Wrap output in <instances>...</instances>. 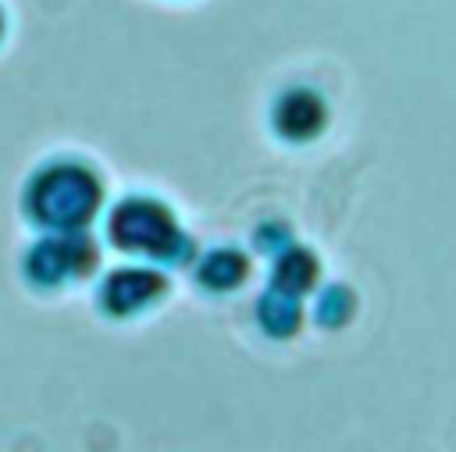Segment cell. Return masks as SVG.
Masks as SVG:
<instances>
[{
  "mask_svg": "<svg viewBox=\"0 0 456 452\" xmlns=\"http://www.w3.org/2000/svg\"><path fill=\"white\" fill-rule=\"evenodd\" d=\"M100 199L103 185L96 171L68 157L39 164L21 189V210L43 231H82L100 210Z\"/></svg>",
  "mask_w": 456,
  "mask_h": 452,
  "instance_id": "obj_1",
  "label": "cell"
},
{
  "mask_svg": "<svg viewBox=\"0 0 456 452\" xmlns=\"http://www.w3.org/2000/svg\"><path fill=\"white\" fill-rule=\"evenodd\" d=\"M93 263H96V246L86 238V231H46L39 242L25 249L21 274L32 288L50 292L86 278Z\"/></svg>",
  "mask_w": 456,
  "mask_h": 452,
  "instance_id": "obj_2",
  "label": "cell"
},
{
  "mask_svg": "<svg viewBox=\"0 0 456 452\" xmlns=\"http://www.w3.org/2000/svg\"><path fill=\"white\" fill-rule=\"evenodd\" d=\"M107 235L118 249L139 253V256H171L178 246L175 217L146 196L121 199L107 217Z\"/></svg>",
  "mask_w": 456,
  "mask_h": 452,
  "instance_id": "obj_3",
  "label": "cell"
},
{
  "mask_svg": "<svg viewBox=\"0 0 456 452\" xmlns=\"http://www.w3.org/2000/svg\"><path fill=\"white\" fill-rule=\"evenodd\" d=\"M160 288H164L160 274L142 270V267H121V270L103 278V285L96 292V303L110 317H128V313H139L142 306H150L160 295Z\"/></svg>",
  "mask_w": 456,
  "mask_h": 452,
  "instance_id": "obj_4",
  "label": "cell"
},
{
  "mask_svg": "<svg viewBox=\"0 0 456 452\" xmlns=\"http://www.w3.org/2000/svg\"><path fill=\"white\" fill-rule=\"evenodd\" d=\"M4 28H7V18H4V11H0V39H4Z\"/></svg>",
  "mask_w": 456,
  "mask_h": 452,
  "instance_id": "obj_5",
  "label": "cell"
}]
</instances>
